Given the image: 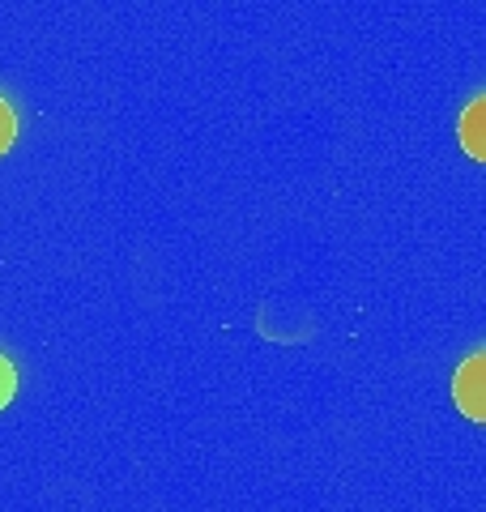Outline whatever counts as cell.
Segmentation results:
<instances>
[{
	"mask_svg": "<svg viewBox=\"0 0 486 512\" xmlns=\"http://www.w3.org/2000/svg\"><path fill=\"white\" fill-rule=\"evenodd\" d=\"M13 393H18V372H13V363L0 355V410L13 402Z\"/></svg>",
	"mask_w": 486,
	"mask_h": 512,
	"instance_id": "3957f363",
	"label": "cell"
},
{
	"mask_svg": "<svg viewBox=\"0 0 486 512\" xmlns=\"http://www.w3.org/2000/svg\"><path fill=\"white\" fill-rule=\"evenodd\" d=\"M461 146H465V154H474V158H482V163H486V94L465 107V116H461Z\"/></svg>",
	"mask_w": 486,
	"mask_h": 512,
	"instance_id": "7a4b0ae2",
	"label": "cell"
},
{
	"mask_svg": "<svg viewBox=\"0 0 486 512\" xmlns=\"http://www.w3.org/2000/svg\"><path fill=\"white\" fill-rule=\"evenodd\" d=\"M452 402L465 419L486 423V350H474L452 376Z\"/></svg>",
	"mask_w": 486,
	"mask_h": 512,
	"instance_id": "6da1fadb",
	"label": "cell"
},
{
	"mask_svg": "<svg viewBox=\"0 0 486 512\" xmlns=\"http://www.w3.org/2000/svg\"><path fill=\"white\" fill-rule=\"evenodd\" d=\"M13 137H18V116H13V107L0 99V154L13 146Z\"/></svg>",
	"mask_w": 486,
	"mask_h": 512,
	"instance_id": "277c9868",
	"label": "cell"
}]
</instances>
